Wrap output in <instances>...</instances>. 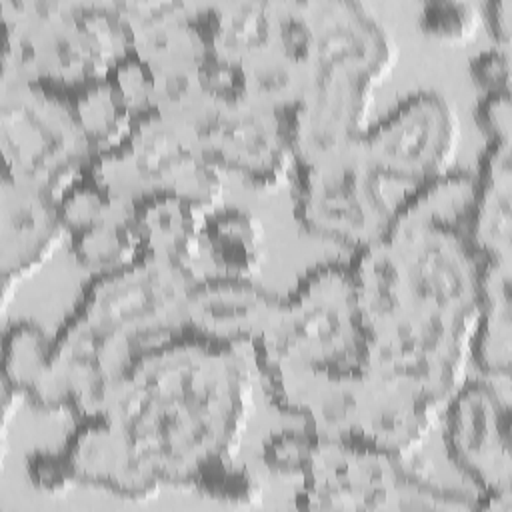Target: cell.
I'll return each mask as SVG.
<instances>
[{"mask_svg": "<svg viewBox=\"0 0 512 512\" xmlns=\"http://www.w3.org/2000/svg\"><path fill=\"white\" fill-rule=\"evenodd\" d=\"M470 76L486 92L508 90V78H510L508 48L498 46V48H490L476 54L470 60Z\"/></svg>", "mask_w": 512, "mask_h": 512, "instance_id": "cell-25", "label": "cell"}, {"mask_svg": "<svg viewBox=\"0 0 512 512\" xmlns=\"http://www.w3.org/2000/svg\"><path fill=\"white\" fill-rule=\"evenodd\" d=\"M490 28V32L496 36L502 48H508L510 42V2L498 0V2H488L484 6V16H482Z\"/></svg>", "mask_w": 512, "mask_h": 512, "instance_id": "cell-28", "label": "cell"}, {"mask_svg": "<svg viewBox=\"0 0 512 512\" xmlns=\"http://www.w3.org/2000/svg\"><path fill=\"white\" fill-rule=\"evenodd\" d=\"M28 478L38 490L58 492L72 486L60 452H34L28 458Z\"/></svg>", "mask_w": 512, "mask_h": 512, "instance_id": "cell-26", "label": "cell"}, {"mask_svg": "<svg viewBox=\"0 0 512 512\" xmlns=\"http://www.w3.org/2000/svg\"><path fill=\"white\" fill-rule=\"evenodd\" d=\"M2 82H36L72 92L104 78L132 32L118 4L2 2Z\"/></svg>", "mask_w": 512, "mask_h": 512, "instance_id": "cell-4", "label": "cell"}, {"mask_svg": "<svg viewBox=\"0 0 512 512\" xmlns=\"http://www.w3.org/2000/svg\"><path fill=\"white\" fill-rule=\"evenodd\" d=\"M276 304L278 298L252 278L210 276L196 280L190 290L186 328L222 344H254L268 326Z\"/></svg>", "mask_w": 512, "mask_h": 512, "instance_id": "cell-14", "label": "cell"}, {"mask_svg": "<svg viewBox=\"0 0 512 512\" xmlns=\"http://www.w3.org/2000/svg\"><path fill=\"white\" fill-rule=\"evenodd\" d=\"M274 34L272 2H232L216 6L214 54L230 64L270 44Z\"/></svg>", "mask_w": 512, "mask_h": 512, "instance_id": "cell-21", "label": "cell"}, {"mask_svg": "<svg viewBox=\"0 0 512 512\" xmlns=\"http://www.w3.org/2000/svg\"><path fill=\"white\" fill-rule=\"evenodd\" d=\"M62 232L58 198L4 174L0 192V272L6 292L50 258Z\"/></svg>", "mask_w": 512, "mask_h": 512, "instance_id": "cell-13", "label": "cell"}, {"mask_svg": "<svg viewBox=\"0 0 512 512\" xmlns=\"http://www.w3.org/2000/svg\"><path fill=\"white\" fill-rule=\"evenodd\" d=\"M70 254L88 270L104 272L142 256V242L134 222V204L122 206L102 220L68 234Z\"/></svg>", "mask_w": 512, "mask_h": 512, "instance_id": "cell-19", "label": "cell"}, {"mask_svg": "<svg viewBox=\"0 0 512 512\" xmlns=\"http://www.w3.org/2000/svg\"><path fill=\"white\" fill-rule=\"evenodd\" d=\"M68 100L94 154L118 146L130 132L134 116L108 76L68 92Z\"/></svg>", "mask_w": 512, "mask_h": 512, "instance_id": "cell-20", "label": "cell"}, {"mask_svg": "<svg viewBox=\"0 0 512 512\" xmlns=\"http://www.w3.org/2000/svg\"><path fill=\"white\" fill-rule=\"evenodd\" d=\"M206 212L174 192L160 190L134 202L142 254L190 266L200 254Z\"/></svg>", "mask_w": 512, "mask_h": 512, "instance_id": "cell-16", "label": "cell"}, {"mask_svg": "<svg viewBox=\"0 0 512 512\" xmlns=\"http://www.w3.org/2000/svg\"><path fill=\"white\" fill-rule=\"evenodd\" d=\"M316 440V432L304 430H282L272 434L262 448L264 464L278 474H302L312 446Z\"/></svg>", "mask_w": 512, "mask_h": 512, "instance_id": "cell-24", "label": "cell"}, {"mask_svg": "<svg viewBox=\"0 0 512 512\" xmlns=\"http://www.w3.org/2000/svg\"><path fill=\"white\" fill-rule=\"evenodd\" d=\"M476 118L480 128L490 138L510 140V92L508 90L486 92L484 98L478 102Z\"/></svg>", "mask_w": 512, "mask_h": 512, "instance_id": "cell-27", "label": "cell"}, {"mask_svg": "<svg viewBox=\"0 0 512 512\" xmlns=\"http://www.w3.org/2000/svg\"><path fill=\"white\" fill-rule=\"evenodd\" d=\"M108 80L116 86L132 116H140L156 106V76L152 66L134 50L126 52L108 70Z\"/></svg>", "mask_w": 512, "mask_h": 512, "instance_id": "cell-22", "label": "cell"}, {"mask_svg": "<svg viewBox=\"0 0 512 512\" xmlns=\"http://www.w3.org/2000/svg\"><path fill=\"white\" fill-rule=\"evenodd\" d=\"M200 152L254 188H274L294 160L284 112L246 98L222 104L196 132Z\"/></svg>", "mask_w": 512, "mask_h": 512, "instance_id": "cell-11", "label": "cell"}, {"mask_svg": "<svg viewBox=\"0 0 512 512\" xmlns=\"http://www.w3.org/2000/svg\"><path fill=\"white\" fill-rule=\"evenodd\" d=\"M510 334V264L482 260L478 314L470 338V354L482 372L508 376Z\"/></svg>", "mask_w": 512, "mask_h": 512, "instance_id": "cell-17", "label": "cell"}, {"mask_svg": "<svg viewBox=\"0 0 512 512\" xmlns=\"http://www.w3.org/2000/svg\"><path fill=\"white\" fill-rule=\"evenodd\" d=\"M202 246L222 276L252 278L264 258L262 226L258 218L242 208H216L204 220Z\"/></svg>", "mask_w": 512, "mask_h": 512, "instance_id": "cell-18", "label": "cell"}, {"mask_svg": "<svg viewBox=\"0 0 512 512\" xmlns=\"http://www.w3.org/2000/svg\"><path fill=\"white\" fill-rule=\"evenodd\" d=\"M380 184L382 178L354 142L320 160L300 164L294 214L308 232L352 250L362 248L382 238L392 220V208Z\"/></svg>", "mask_w": 512, "mask_h": 512, "instance_id": "cell-8", "label": "cell"}, {"mask_svg": "<svg viewBox=\"0 0 512 512\" xmlns=\"http://www.w3.org/2000/svg\"><path fill=\"white\" fill-rule=\"evenodd\" d=\"M194 282L190 266L142 254L94 272L72 312L98 332L140 346L144 338L172 336L186 326Z\"/></svg>", "mask_w": 512, "mask_h": 512, "instance_id": "cell-7", "label": "cell"}, {"mask_svg": "<svg viewBox=\"0 0 512 512\" xmlns=\"http://www.w3.org/2000/svg\"><path fill=\"white\" fill-rule=\"evenodd\" d=\"M312 50L300 102L286 110L298 164L358 142L372 88L394 62V44L376 14L360 2H306Z\"/></svg>", "mask_w": 512, "mask_h": 512, "instance_id": "cell-2", "label": "cell"}, {"mask_svg": "<svg viewBox=\"0 0 512 512\" xmlns=\"http://www.w3.org/2000/svg\"><path fill=\"white\" fill-rule=\"evenodd\" d=\"M444 444L454 466L490 498L488 508L508 504L510 436L508 402L488 382L458 386L448 398Z\"/></svg>", "mask_w": 512, "mask_h": 512, "instance_id": "cell-10", "label": "cell"}, {"mask_svg": "<svg viewBox=\"0 0 512 512\" xmlns=\"http://www.w3.org/2000/svg\"><path fill=\"white\" fill-rule=\"evenodd\" d=\"M478 10L468 2H428L422 6L418 26L424 34L438 40H464L478 24Z\"/></svg>", "mask_w": 512, "mask_h": 512, "instance_id": "cell-23", "label": "cell"}, {"mask_svg": "<svg viewBox=\"0 0 512 512\" xmlns=\"http://www.w3.org/2000/svg\"><path fill=\"white\" fill-rule=\"evenodd\" d=\"M300 476L304 484L298 506L310 510H416L460 504L458 494L408 472L402 456L318 432Z\"/></svg>", "mask_w": 512, "mask_h": 512, "instance_id": "cell-5", "label": "cell"}, {"mask_svg": "<svg viewBox=\"0 0 512 512\" xmlns=\"http://www.w3.org/2000/svg\"><path fill=\"white\" fill-rule=\"evenodd\" d=\"M364 322L348 266L318 264L278 304L254 342L268 394L362 368Z\"/></svg>", "mask_w": 512, "mask_h": 512, "instance_id": "cell-3", "label": "cell"}, {"mask_svg": "<svg viewBox=\"0 0 512 512\" xmlns=\"http://www.w3.org/2000/svg\"><path fill=\"white\" fill-rule=\"evenodd\" d=\"M510 140L490 138L474 178L468 240L486 262L510 264Z\"/></svg>", "mask_w": 512, "mask_h": 512, "instance_id": "cell-15", "label": "cell"}, {"mask_svg": "<svg viewBox=\"0 0 512 512\" xmlns=\"http://www.w3.org/2000/svg\"><path fill=\"white\" fill-rule=\"evenodd\" d=\"M0 138L4 174L56 198L92 158L68 94L36 82H2Z\"/></svg>", "mask_w": 512, "mask_h": 512, "instance_id": "cell-6", "label": "cell"}, {"mask_svg": "<svg viewBox=\"0 0 512 512\" xmlns=\"http://www.w3.org/2000/svg\"><path fill=\"white\" fill-rule=\"evenodd\" d=\"M250 404V370L234 344L164 336L130 362L102 414L164 484L196 486L228 464Z\"/></svg>", "mask_w": 512, "mask_h": 512, "instance_id": "cell-1", "label": "cell"}, {"mask_svg": "<svg viewBox=\"0 0 512 512\" xmlns=\"http://www.w3.org/2000/svg\"><path fill=\"white\" fill-rule=\"evenodd\" d=\"M456 142V114L432 90L406 96L358 138L366 160L382 180L410 184L448 172Z\"/></svg>", "mask_w": 512, "mask_h": 512, "instance_id": "cell-9", "label": "cell"}, {"mask_svg": "<svg viewBox=\"0 0 512 512\" xmlns=\"http://www.w3.org/2000/svg\"><path fill=\"white\" fill-rule=\"evenodd\" d=\"M60 456L72 484L98 486L120 498L142 500L162 484L126 432L106 414L82 418Z\"/></svg>", "mask_w": 512, "mask_h": 512, "instance_id": "cell-12", "label": "cell"}]
</instances>
